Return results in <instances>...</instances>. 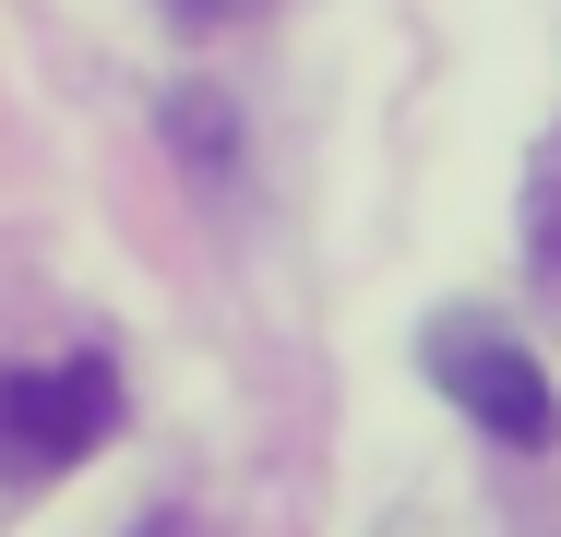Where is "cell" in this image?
<instances>
[{"mask_svg": "<svg viewBox=\"0 0 561 537\" xmlns=\"http://www.w3.org/2000/svg\"><path fill=\"white\" fill-rule=\"evenodd\" d=\"M119 430V370L84 346V358H24L0 370V478H60L84 466Z\"/></svg>", "mask_w": 561, "mask_h": 537, "instance_id": "cell-1", "label": "cell"}, {"mask_svg": "<svg viewBox=\"0 0 561 537\" xmlns=\"http://www.w3.org/2000/svg\"><path fill=\"white\" fill-rule=\"evenodd\" d=\"M431 382H443V395L490 430V442H526V454H538V442L561 430L550 370H538L514 334H490V322H443V334H431Z\"/></svg>", "mask_w": 561, "mask_h": 537, "instance_id": "cell-2", "label": "cell"}, {"mask_svg": "<svg viewBox=\"0 0 561 537\" xmlns=\"http://www.w3.org/2000/svg\"><path fill=\"white\" fill-rule=\"evenodd\" d=\"M526 251L561 275V132L538 144V168H526Z\"/></svg>", "mask_w": 561, "mask_h": 537, "instance_id": "cell-3", "label": "cell"}, {"mask_svg": "<svg viewBox=\"0 0 561 537\" xmlns=\"http://www.w3.org/2000/svg\"><path fill=\"white\" fill-rule=\"evenodd\" d=\"M180 24H227V12H251V0H168Z\"/></svg>", "mask_w": 561, "mask_h": 537, "instance_id": "cell-4", "label": "cell"}, {"mask_svg": "<svg viewBox=\"0 0 561 537\" xmlns=\"http://www.w3.org/2000/svg\"><path fill=\"white\" fill-rule=\"evenodd\" d=\"M144 537H192V526H180V514H156V526H144Z\"/></svg>", "mask_w": 561, "mask_h": 537, "instance_id": "cell-5", "label": "cell"}]
</instances>
